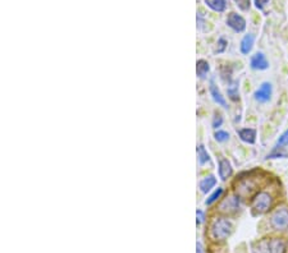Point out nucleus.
<instances>
[{"label": "nucleus", "mask_w": 288, "mask_h": 253, "mask_svg": "<svg viewBox=\"0 0 288 253\" xmlns=\"http://www.w3.org/2000/svg\"><path fill=\"white\" fill-rule=\"evenodd\" d=\"M286 245L280 239H265L258 242L252 247V253H283Z\"/></svg>", "instance_id": "obj_1"}, {"label": "nucleus", "mask_w": 288, "mask_h": 253, "mask_svg": "<svg viewBox=\"0 0 288 253\" xmlns=\"http://www.w3.org/2000/svg\"><path fill=\"white\" fill-rule=\"evenodd\" d=\"M232 223L227 219H216L214 220L212 225V238L218 239V241H224L232 233Z\"/></svg>", "instance_id": "obj_2"}, {"label": "nucleus", "mask_w": 288, "mask_h": 253, "mask_svg": "<svg viewBox=\"0 0 288 253\" xmlns=\"http://www.w3.org/2000/svg\"><path fill=\"white\" fill-rule=\"evenodd\" d=\"M272 197L269 193L262 192L254 198L252 201V213L254 215H262L270 209Z\"/></svg>", "instance_id": "obj_3"}, {"label": "nucleus", "mask_w": 288, "mask_h": 253, "mask_svg": "<svg viewBox=\"0 0 288 253\" xmlns=\"http://www.w3.org/2000/svg\"><path fill=\"white\" fill-rule=\"evenodd\" d=\"M272 227L276 230H284L288 228V209L280 207L274 211L270 219Z\"/></svg>", "instance_id": "obj_4"}, {"label": "nucleus", "mask_w": 288, "mask_h": 253, "mask_svg": "<svg viewBox=\"0 0 288 253\" xmlns=\"http://www.w3.org/2000/svg\"><path fill=\"white\" fill-rule=\"evenodd\" d=\"M272 92H273V87L269 82H264L258 90L255 91L254 96H255L256 101L259 102H266L270 100Z\"/></svg>", "instance_id": "obj_5"}, {"label": "nucleus", "mask_w": 288, "mask_h": 253, "mask_svg": "<svg viewBox=\"0 0 288 253\" xmlns=\"http://www.w3.org/2000/svg\"><path fill=\"white\" fill-rule=\"evenodd\" d=\"M227 24L236 32H242L246 28V20L237 13H230L227 17Z\"/></svg>", "instance_id": "obj_6"}, {"label": "nucleus", "mask_w": 288, "mask_h": 253, "mask_svg": "<svg viewBox=\"0 0 288 253\" xmlns=\"http://www.w3.org/2000/svg\"><path fill=\"white\" fill-rule=\"evenodd\" d=\"M240 209V201L238 198L234 197V196H230L227 197L220 204V211L226 214H234L237 213Z\"/></svg>", "instance_id": "obj_7"}, {"label": "nucleus", "mask_w": 288, "mask_h": 253, "mask_svg": "<svg viewBox=\"0 0 288 253\" xmlns=\"http://www.w3.org/2000/svg\"><path fill=\"white\" fill-rule=\"evenodd\" d=\"M268 67L269 63L262 52H256L255 55L251 58V68H252V69L265 70L268 69Z\"/></svg>", "instance_id": "obj_8"}, {"label": "nucleus", "mask_w": 288, "mask_h": 253, "mask_svg": "<svg viewBox=\"0 0 288 253\" xmlns=\"http://www.w3.org/2000/svg\"><path fill=\"white\" fill-rule=\"evenodd\" d=\"M210 93H212V100L216 102V104H219L220 106H223V108H228L227 106V101H226V99H224V96L222 95V92L219 91L218 86H216V83L214 82H210Z\"/></svg>", "instance_id": "obj_9"}, {"label": "nucleus", "mask_w": 288, "mask_h": 253, "mask_svg": "<svg viewBox=\"0 0 288 253\" xmlns=\"http://www.w3.org/2000/svg\"><path fill=\"white\" fill-rule=\"evenodd\" d=\"M232 165H230V161L226 160V159H222L219 161V177H220L222 181L228 179L232 175Z\"/></svg>", "instance_id": "obj_10"}, {"label": "nucleus", "mask_w": 288, "mask_h": 253, "mask_svg": "<svg viewBox=\"0 0 288 253\" xmlns=\"http://www.w3.org/2000/svg\"><path fill=\"white\" fill-rule=\"evenodd\" d=\"M238 134H240V138H241L244 142L250 143V145L255 143V141H256V131L255 129L244 128L238 132Z\"/></svg>", "instance_id": "obj_11"}, {"label": "nucleus", "mask_w": 288, "mask_h": 253, "mask_svg": "<svg viewBox=\"0 0 288 253\" xmlns=\"http://www.w3.org/2000/svg\"><path fill=\"white\" fill-rule=\"evenodd\" d=\"M254 41H255V36L251 35V33H248V35H246L244 38H242L241 46H240L242 54H244V55H246V54H248V52L252 50Z\"/></svg>", "instance_id": "obj_12"}, {"label": "nucleus", "mask_w": 288, "mask_h": 253, "mask_svg": "<svg viewBox=\"0 0 288 253\" xmlns=\"http://www.w3.org/2000/svg\"><path fill=\"white\" fill-rule=\"evenodd\" d=\"M216 179L212 175H209V177H206V178H204L202 181L200 182V189H201V192H204V193H208L210 191V189L212 188V187L216 186Z\"/></svg>", "instance_id": "obj_13"}, {"label": "nucleus", "mask_w": 288, "mask_h": 253, "mask_svg": "<svg viewBox=\"0 0 288 253\" xmlns=\"http://www.w3.org/2000/svg\"><path fill=\"white\" fill-rule=\"evenodd\" d=\"M205 3L210 9L216 10V12H223L227 6L226 0H205Z\"/></svg>", "instance_id": "obj_14"}, {"label": "nucleus", "mask_w": 288, "mask_h": 253, "mask_svg": "<svg viewBox=\"0 0 288 253\" xmlns=\"http://www.w3.org/2000/svg\"><path fill=\"white\" fill-rule=\"evenodd\" d=\"M210 67H209V63L205 60H198V64H196V73H198V76L200 77V78H204L205 76L208 74V72H209Z\"/></svg>", "instance_id": "obj_15"}, {"label": "nucleus", "mask_w": 288, "mask_h": 253, "mask_svg": "<svg viewBox=\"0 0 288 253\" xmlns=\"http://www.w3.org/2000/svg\"><path fill=\"white\" fill-rule=\"evenodd\" d=\"M198 163H200V165H204V164H206L208 161L210 160L209 154H208L206 150H205V147L202 145H200L198 147Z\"/></svg>", "instance_id": "obj_16"}, {"label": "nucleus", "mask_w": 288, "mask_h": 253, "mask_svg": "<svg viewBox=\"0 0 288 253\" xmlns=\"http://www.w3.org/2000/svg\"><path fill=\"white\" fill-rule=\"evenodd\" d=\"M286 146H288V129L280 134V137L278 138V141H276V145L274 151H278V150L284 149Z\"/></svg>", "instance_id": "obj_17"}, {"label": "nucleus", "mask_w": 288, "mask_h": 253, "mask_svg": "<svg viewBox=\"0 0 288 253\" xmlns=\"http://www.w3.org/2000/svg\"><path fill=\"white\" fill-rule=\"evenodd\" d=\"M228 95H230V100H233V101L238 100V86H237V83L230 86V88H228Z\"/></svg>", "instance_id": "obj_18"}, {"label": "nucleus", "mask_w": 288, "mask_h": 253, "mask_svg": "<svg viewBox=\"0 0 288 253\" xmlns=\"http://www.w3.org/2000/svg\"><path fill=\"white\" fill-rule=\"evenodd\" d=\"M222 193H223V189H222V188L216 189V192L212 193V195L210 196L209 198H208L206 201H205V205H208V206H210V205H212V204H214V202H216V200H218V198L220 197Z\"/></svg>", "instance_id": "obj_19"}, {"label": "nucleus", "mask_w": 288, "mask_h": 253, "mask_svg": "<svg viewBox=\"0 0 288 253\" xmlns=\"http://www.w3.org/2000/svg\"><path fill=\"white\" fill-rule=\"evenodd\" d=\"M234 3L241 10H248L250 9V0H234Z\"/></svg>", "instance_id": "obj_20"}, {"label": "nucleus", "mask_w": 288, "mask_h": 253, "mask_svg": "<svg viewBox=\"0 0 288 253\" xmlns=\"http://www.w3.org/2000/svg\"><path fill=\"white\" fill-rule=\"evenodd\" d=\"M216 140L219 141V142H224V141L230 140V134L227 132L224 131H218L216 133Z\"/></svg>", "instance_id": "obj_21"}, {"label": "nucleus", "mask_w": 288, "mask_h": 253, "mask_svg": "<svg viewBox=\"0 0 288 253\" xmlns=\"http://www.w3.org/2000/svg\"><path fill=\"white\" fill-rule=\"evenodd\" d=\"M222 123H223V118H222L220 114L216 113V117H214V120H212V127H214V128H219Z\"/></svg>", "instance_id": "obj_22"}, {"label": "nucleus", "mask_w": 288, "mask_h": 253, "mask_svg": "<svg viewBox=\"0 0 288 253\" xmlns=\"http://www.w3.org/2000/svg\"><path fill=\"white\" fill-rule=\"evenodd\" d=\"M254 1H255L256 8H258V9H262L265 5H266V4H268L269 0H254Z\"/></svg>", "instance_id": "obj_23"}, {"label": "nucleus", "mask_w": 288, "mask_h": 253, "mask_svg": "<svg viewBox=\"0 0 288 253\" xmlns=\"http://www.w3.org/2000/svg\"><path fill=\"white\" fill-rule=\"evenodd\" d=\"M196 216H198V220H196V223H198V225H200L202 221H204V213L202 211H200V210H198V213H196Z\"/></svg>", "instance_id": "obj_24"}, {"label": "nucleus", "mask_w": 288, "mask_h": 253, "mask_svg": "<svg viewBox=\"0 0 288 253\" xmlns=\"http://www.w3.org/2000/svg\"><path fill=\"white\" fill-rule=\"evenodd\" d=\"M218 44L220 45V47H219V49L216 50V52L224 51V49H226V45H227V42H226V40H224V38H220V40H219Z\"/></svg>", "instance_id": "obj_25"}, {"label": "nucleus", "mask_w": 288, "mask_h": 253, "mask_svg": "<svg viewBox=\"0 0 288 253\" xmlns=\"http://www.w3.org/2000/svg\"><path fill=\"white\" fill-rule=\"evenodd\" d=\"M196 253H204V248H202L201 243H198V246H196Z\"/></svg>", "instance_id": "obj_26"}]
</instances>
